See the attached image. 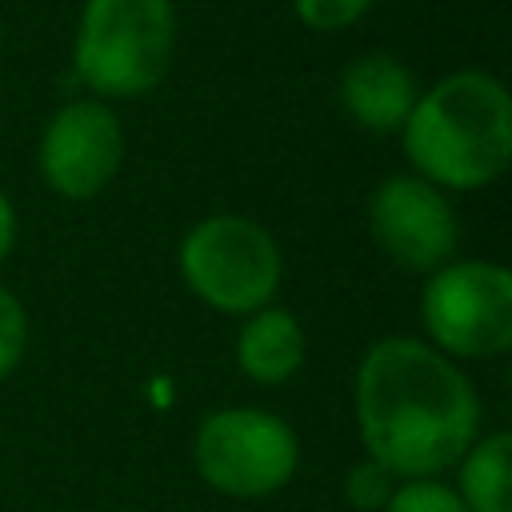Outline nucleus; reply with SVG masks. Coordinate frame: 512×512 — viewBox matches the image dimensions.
<instances>
[{
	"instance_id": "obj_8",
	"label": "nucleus",
	"mask_w": 512,
	"mask_h": 512,
	"mask_svg": "<svg viewBox=\"0 0 512 512\" xmlns=\"http://www.w3.org/2000/svg\"><path fill=\"white\" fill-rule=\"evenodd\" d=\"M372 236L388 260L408 272H436L456 248V216L424 176H388L368 208Z\"/></svg>"
},
{
	"instance_id": "obj_6",
	"label": "nucleus",
	"mask_w": 512,
	"mask_h": 512,
	"mask_svg": "<svg viewBox=\"0 0 512 512\" xmlns=\"http://www.w3.org/2000/svg\"><path fill=\"white\" fill-rule=\"evenodd\" d=\"M432 340L452 356H496L512 344V276L488 260L440 264L420 300Z\"/></svg>"
},
{
	"instance_id": "obj_9",
	"label": "nucleus",
	"mask_w": 512,
	"mask_h": 512,
	"mask_svg": "<svg viewBox=\"0 0 512 512\" xmlns=\"http://www.w3.org/2000/svg\"><path fill=\"white\" fill-rule=\"evenodd\" d=\"M416 96H420L416 76L408 72V64H400L388 52L356 56L340 72V104L368 132H400Z\"/></svg>"
},
{
	"instance_id": "obj_3",
	"label": "nucleus",
	"mask_w": 512,
	"mask_h": 512,
	"mask_svg": "<svg viewBox=\"0 0 512 512\" xmlns=\"http://www.w3.org/2000/svg\"><path fill=\"white\" fill-rule=\"evenodd\" d=\"M172 48V0H84L72 40V72L96 96L136 100L168 76Z\"/></svg>"
},
{
	"instance_id": "obj_11",
	"label": "nucleus",
	"mask_w": 512,
	"mask_h": 512,
	"mask_svg": "<svg viewBox=\"0 0 512 512\" xmlns=\"http://www.w3.org/2000/svg\"><path fill=\"white\" fill-rule=\"evenodd\" d=\"M460 500L468 512H512V436L492 432L460 456Z\"/></svg>"
},
{
	"instance_id": "obj_7",
	"label": "nucleus",
	"mask_w": 512,
	"mask_h": 512,
	"mask_svg": "<svg viewBox=\"0 0 512 512\" xmlns=\"http://www.w3.org/2000/svg\"><path fill=\"white\" fill-rule=\"evenodd\" d=\"M124 160L120 116L104 100H68L40 136V172L64 200H92Z\"/></svg>"
},
{
	"instance_id": "obj_15",
	"label": "nucleus",
	"mask_w": 512,
	"mask_h": 512,
	"mask_svg": "<svg viewBox=\"0 0 512 512\" xmlns=\"http://www.w3.org/2000/svg\"><path fill=\"white\" fill-rule=\"evenodd\" d=\"M24 344H28V316L20 300L8 288H0V380L20 364Z\"/></svg>"
},
{
	"instance_id": "obj_1",
	"label": "nucleus",
	"mask_w": 512,
	"mask_h": 512,
	"mask_svg": "<svg viewBox=\"0 0 512 512\" xmlns=\"http://www.w3.org/2000/svg\"><path fill=\"white\" fill-rule=\"evenodd\" d=\"M356 420L376 464L392 476L428 480L472 448L480 400L444 352L388 336L356 368Z\"/></svg>"
},
{
	"instance_id": "obj_12",
	"label": "nucleus",
	"mask_w": 512,
	"mask_h": 512,
	"mask_svg": "<svg viewBox=\"0 0 512 512\" xmlns=\"http://www.w3.org/2000/svg\"><path fill=\"white\" fill-rule=\"evenodd\" d=\"M376 0H292V12L312 32H340L352 28Z\"/></svg>"
},
{
	"instance_id": "obj_2",
	"label": "nucleus",
	"mask_w": 512,
	"mask_h": 512,
	"mask_svg": "<svg viewBox=\"0 0 512 512\" xmlns=\"http://www.w3.org/2000/svg\"><path fill=\"white\" fill-rule=\"evenodd\" d=\"M400 136L404 156L428 184L456 192L484 188L512 160V96L492 72H448L416 96Z\"/></svg>"
},
{
	"instance_id": "obj_13",
	"label": "nucleus",
	"mask_w": 512,
	"mask_h": 512,
	"mask_svg": "<svg viewBox=\"0 0 512 512\" xmlns=\"http://www.w3.org/2000/svg\"><path fill=\"white\" fill-rule=\"evenodd\" d=\"M384 512H468L464 500L436 480H408L384 504Z\"/></svg>"
},
{
	"instance_id": "obj_5",
	"label": "nucleus",
	"mask_w": 512,
	"mask_h": 512,
	"mask_svg": "<svg viewBox=\"0 0 512 512\" xmlns=\"http://www.w3.org/2000/svg\"><path fill=\"white\" fill-rule=\"evenodd\" d=\"M192 460H196V472L216 492L252 500L292 480L300 444H296V432L272 412L220 408L200 420Z\"/></svg>"
},
{
	"instance_id": "obj_4",
	"label": "nucleus",
	"mask_w": 512,
	"mask_h": 512,
	"mask_svg": "<svg viewBox=\"0 0 512 512\" xmlns=\"http://www.w3.org/2000/svg\"><path fill=\"white\" fill-rule=\"evenodd\" d=\"M184 284L212 308L248 316L264 308L280 284V248L264 224L248 216H208L180 244Z\"/></svg>"
},
{
	"instance_id": "obj_16",
	"label": "nucleus",
	"mask_w": 512,
	"mask_h": 512,
	"mask_svg": "<svg viewBox=\"0 0 512 512\" xmlns=\"http://www.w3.org/2000/svg\"><path fill=\"white\" fill-rule=\"evenodd\" d=\"M12 240H16V212H12L8 196L0 192V260L12 252Z\"/></svg>"
},
{
	"instance_id": "obj_10",
	"label": "nucleus",
	"mask_w": 512,
	"mask_h": 512,
	"mask_svg": "<svg viewBox=\"0 0 512 512\" xmlns=\"http://www.w3.org/2000/svg\"><path fill=\"white\" fill-rule=\"evenodd\" d=\"M240 372L256 384H284L304 364V332L292 312L284 308H256L248 312L236 336Z\"/></svg>"
},
{
	"instance_id": "obj_14",
	"label": "nucleus",
	"mask_w": 512,
	"mask_h": 512,
	"mask_svg": "<svg viewBox=\"0 0 512 512\" xmlns=\"http://www.w3.org/2000/svg\"><path fill=\"white\" fill-rule=\"evenodd\" d=\"M344 496H348V504H356V508H364V512H376V508H384L388 496H392V472L368 456V460H360V464L348 468V476H344Z\"/></svg>"
}]
</instances>
